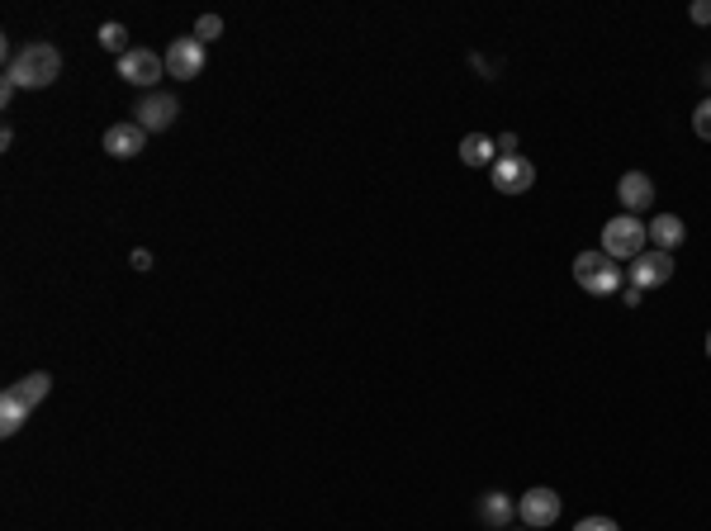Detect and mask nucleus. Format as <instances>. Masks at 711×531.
Segmentation results:
<instances>
[{"instance_id":"f257e3e1","label":"nucleus","mask_w":711,"mask_h":531,"mask_svg":"<svg viewBox=\"0 0 711 531\" xmlns=\"http://www.w3.org/2000/svg\"><path fill=\"white\" fill-rule=\"evenodd\" d=\"M5 76L15 81L19 91H43V86H53L57 76H62V53H57L53 43H29V48H19L5 62Z\"/></svg>"},{"instance_id":"f03ea898","label":"nucleus","mask_w":711,"mask_h":531,"mask_svg":"<svg viewBox=\"0 0 711 531\" xmlns=\"http://www.w3.org/2000/svg\"><path fill=\"white\" fill-rule=\"evenodd\" d=\"M574 280H579L588 294L602 299V294H617L621 285H626V271H621L607 252H579V257H574Z\"/></svg>"},{"instance_id":"7ed1b4c3","label":"nucleus","mask_w":711,"mask_h":531,"mask_svg":"<svg viewBox=\"0 0 711 531\" xmlns=\"http://www.w3.org/2000/svg\"><path fill=\"white\" fill-rule=\"evenodd\" d=\"M645 242H650V223H640L636 214H621L602 228V252L612 261H636L645 252Z\"/></svg>"},{"instance_id":"20e7f679","label":"nucleus","mask_w":711,"mask_h":531,"mask_svg":"<svg viewBox=\"0 0 711 531\" xmlns=\"http://www.w3.org/2000/svg\"><path fill=\"white\" fill-rule=\"evenodd\" d=\"M166 76V57H157L152 48H128L124 57H119V81H128V86H138V91H157V81Z\"/></svg>"},{"instance_id":"39448f33","label":"nucleus","mask_w":711,"mask_h":531,"mask_svg":"<svg viewBox=\"0 0 711 531\" xmlns=\"http://www.w3.org/2000/svg\"><path fill=\"white\" fill-rule=\"evenodd\" d=\"M176 114H181V100L171 91H147V95H138V105H133V124L147 133H166L176 124Z\"/></svg>"},{"instance_id":"423d86ee","label":"nucleus","mask_w":711,"mask_h":531,"mask_svg":"<svg viewBox=\"0 0 711 531\" xmlns=\"http://www.w3.org/2000/svg\"><path fill=\"white\" fill-rule=\"evenodd\" d=\"M489 181L498 195H527L531 185H536V166L517 152V157H498V162L489 166Z\"/></svg>"},{"instance_id":"0eeeda50","label":"nucleus","mask_w":711,"mask_h":531,"mask_svg":"<svg viewBox=\"0 0 711 531\" xmlns=\"http://www.w3.org/2000/svg\"><path fill=\"white\" fill-rule=\"evenodd\" d=\"M166 76H181V81H195L204 72V43L195 34L185 38H171V48H166Z\"/></svg>"},{"instance_id":"6e6552de","label":"nucleus","mask_w":711,"mask_h":531,"mask_svg":"<svg viewBox=\"0 0 711 531\" xmlns=\"http://www.w3.org/2000/svg\"><path fill=\"white\" fill-rule=\"evenodd\" d=\"M674 280V252H640L631 261V285L636 290H659V285H669Z\"/></svg>"},{"instance_id":"1a4fd4ad","label":"nucleus","mask_w":711,"mask_h":531,"mask_svg":"<svg viewBox=\"0 0 711 531\" xmlns=\"http://www.w3.org/2000/svg\"><path fill=\"white\" fill-rule=\"evenodd\" d=\"M517 517H522V522H527V527H555V522H560V494H555V489H546V484H541V489H527V494H522V503H517Z\"/></svg>"},{"instance_id":"9d476101","label":"nucleus","mask_w":711,"mask_h":531,"mask_svg":"<svg viewBox=\"0 0 711 531\" xmlns=\"http://www.w3.org/2000/svg\"><path fill=\"white\" fill-rule=\"evenodd\" d=\"M143 147H147V129H138L133 119H119V124H110V129H105V152H110V157H119V162L138 157Z\"/></svg>"},{"instance_id":"9b49d317","label":"nucleus","mask_w":711,"mask_h":531,"mask_svg":"<svg viewBox=\"0 0 711 531\" xmlns=\"http://www.w3.org/2000/svg\"><path fill=\"white\" fill-rule=\"evenodd\" d=\"M617 195H621V204H626V214H636L640 219V209L655 204V181H650L645 171H626L621 185H617Z\"/></svg>"},{"instance_id":"f8f14e48","label":"nucleus","mask_w":711,"mask_h":531,"mask_svg":"<svg viewBox=\"0 0 711 531\" xmlns=\"http://www.w3.org/2000/svg\"><path fill=\"white\" fill-rule=\"evenodd\" d=\"M48 389H53V375H48V370H29L24 380H15V385L5 389V399H15L19 408H29V413H34L38 403L48 399Z\"/></svg>"},{"instance_id":"ddd939ff","label":"nucleus","mask_w":711,"mask_h":531,"mask_svg":"<svg viewBox=\"0 0 711 531\" xmlns=\"http://www.w3.org/2000/svg\"><path fill=\"white\" fill-rule=\"evenodd\" d=\"M512 517H517V503H512V498L503 494V489H489V494L479 498V522H484V527L503 531V527L512 522Z\"/></svg>"},{"instance_id":"4468645a","label":"nucleus","mask_w":711,"mask_h":531,"mask_svg":"<svg viewBox=\"0 0 711 531\" xmlns=\"http://www.w3.org/2000/svg\"><path fill=\"white\" fill-rule=\"evenodd\" d=\"M460 162L465 166H493L498 162V138H489V133H470V138L460 143Z\"/></svg>"},{"instance_id":"2eb2a0df","label":"nucleus","mask_w":711,"mask_h":531,"mask_svg":"<svg viewBox=\"0 0 711 531\" xmlns=\"http://www.w3.org/2000/svg\"><path fill=\"white\" fill-rule=\"evenodd\" d=\"M683 238H688V228H683V219H678V214H659V219L650 223V242H655L659 252H674Z\"/></svg>"},{"instance_id":"dca6fc26","label":"nucleus","mask_w":711,"mask_h":531,"mask_svg":"<svg viewBox=\"0 0 711 531\" xmlns=\"http://www.w3.org/2000/svg\"><path fill=\"white\" fill-rule=\"evenodd\" d=\"M24 418H29V408H19L15 399H5V394H0V432H5V437H15L19 427H24Z\"/></svg>"},{"instance_id":"f3484780","label":"nucleus","mask_w":711,"mask_h":531,"mask_svg":"<svg viewBox=\"0 0 711 531\" xmlns=\"http://www.w3.org/2000/svg\"><path fill=\"white\" fill-rule=\"evenodd\" d=\"M100 48L124 57L128 53V29H124V24H100Z\"/></svg>"},{"instance_id":"a211bd4d","label":"nucleus","mask_w":711,"mask_h":531,"mask_svg":"<svg viewBox=\"0 0 711 531\" xmlns=\"http://www.w3.org/2000/svg\"><path fill=\"white\" fill-rule=\"evenodd\" d=\"M195 38H200V43H214V38H223V19L219 15H204L200 24H195Z\"/></svg>"},{"instance_id":"6ab92c4d","label":"nucleus","mask_w":711,"mask_h":531,"mask_svg":"<svg viewBox=\"0 0 711 531\" xmlns=\"http://www.w3.org/2000/svg\"><path fill=\"white\" fill-rule=\"evenodd\" d=\"M693 129H697V138H707L711 143V95L693 110Z\"/></svg>"},{"instance_id":"aec40b11","label":"nucleus","mask_w":711,"mask_h":531,"mask_svg":"<svg viewBox=\"0 0 711 531\" xmlns=\"http://www.w3.org/2000/svg\"><path fill=\"white\" fill-rule=\"evenodd\" d=\"M574 531H621V527L612 522V517H584V522H579Z\"/></svg>"},{"instance_id":"412c9836","label":"nucleus","mask_w":711,"mask_h":531,"mask_svg":"<svg viewBox=\"0 0 711 531\" xmlns=\"http://www.w3.org/2000/svg\"><path fill=\"white\" fill-rule=\"evenodd\" d=\"M693 24H711V0H697L693 5Z\"/></svg>"},{"instance_id":"4be33fe9","label":"nucleus","mask_w":711,"mask_h":531,"mask_svg":"<svg viewBox=\"0 0 711 531\" xmlns=\"http://www.w3.org/2000/svg\"><path fill=\"white\" fill-rule=\"evenodd\" d=\"M15 91H19V86L5 76V81H0V105H10V100H15Z\"/></svg>"},{"instance_id":"5701e85b","label":"nucleus","mask_w":711,"mask_h":531,"mask_svg":"<svg viewBox=\"0 0 711 531\" xmlns=\"http://www.w3.org/2000/svg\"><path fill=\"white\" fill-rule=\"evenodd\" d=\"M133 266H138V271H152V252H143V247H138V252H133Z\"/></svg>"},{"instance_id":"b1692460","label":"nucleus","mask_w":711,"mask_h":531,"mask_svg":"<svg viewBox=\"0 0 711 531\" xmlns=\"http://www.w3.org/2000/svg\"><path fill=\"white\" fill-rule=\"evenodd\" d=\"M702 86H707V91H711V67H707V72H702Z\"/></svg>"},{"instance_id":"393cba45","label":"nucleus","mask_w":711,"mask_h":531,"mask_svg":"<svg viewBox=\"0 0 711 531\" xmlns=\"http://www.w3.org/2000/svg\"><path fill=\"white\" fill-rule=\"evenodd\" d=\"M707 356H711V332H707Z\"/></svg>"}]
</instances>
